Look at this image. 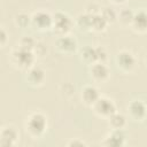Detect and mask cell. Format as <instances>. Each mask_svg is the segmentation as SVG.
<instances>
[{
    "mask_svg": "<svg viewBox=\"0 0 147 147\" xmlns=\"http://www.w3.org/2000/svg\"><path fill=\"white\" fill-rule=\"evenodd\" d=\"M101 15L106 18L108 24H111V23L116 22L117 17H118V13H116L111 7H103L101 9Z\"/></svg>",
    "mask_w": 147,
    "mask_h": 147,
    "instance_id": "20",
    "label": "cell"
},
{
    "mask_svg": "<svg viewBox=\"0 0 147 147\" xmlns=\"http://www.w3.org/2000/svg\"><path fill=\"white\" fill-rule=\"evenodd\" d=\"M67 146H69V147H83V146H87V142L80 138H75V139H71L70 141H68Z\"/></svg>",
    "mask_w": 147,
    "mask_h": 147,
    "instance_id": "25",
    "label": "cell"
},
{
    "mask_svg": "<svg viewBox=\"0 0 147 147\" xmlns=\"http://www.w3.org/2000/svg\"><path fill=\"white\" fill-rule=\"evenodd\" d=\"M131 28L138 33L147 32V10L140 9L138 11H134Z\"/></svg>",
    "mask_w": 147,
    "mask_h": 147,
    "instance_id": "14",
    "label": "cell"
},
{
    "mask_svg": "<svg viewBox=\"0 0 147 147\" xmlns=\"http://www.w3.org/2000/svg\"><path fill=\"white\" fill-rule=\"evenodd\" d=\"M92 110L96 116L103 119H108L113 114L117 111V107L111 99L107 96H100L98 101L92 106Z\"/></svg>",
    "mask_w": 147,
    "mask_h": 147,
    "instance_id": "4",
    "label": "cell"
},
{
    "mask_svg": "<svg viewBox=\"0 0 147 147\" xmlns=\"http://www.w3.org/2000/svg\"><path fill=\"white\" fill-rule=\"evenodd\" d=\"M7 41H8V33L5 29V26H1V29H0V46L5 47Z\"/></svg>",
    "mask_w": 147,
    "mask_h": 147,
    "instance_id": "26",
    "label": "cell"
},
{
    "mask_svg": "<svg viewBox=\"0 0 147 147\" xmlns=\"http://www.w3.org/2000/svg\"><path fill=\"white\" fill-rule=\"evenodd\" d=\"M101 96L99 90L94 86V85H85L82 91H80V99H82V102L87 106V107H91L98 101V99Z\"/></svg>",
    "mask_w": 147,
    "mask_h": 147,
    "instance_id": "13",
    "label": "cell"
},
{
    "mask_svg": "<svg viewBox=\"0 0 147 147\" xmlns=\"http://www.w3.org/2000/svg\"><path fill=\"white\" fill-rule=\"evenodd\" d=\"M96 60L98 62H106L108 59V52L103 46H95Z\"/></svg>",
    "mask_w": 147,
    "mask_h": 147,
    "instance_id": "23",
    "label": "cell"
},
{
    "mask_svg": "<svg viewBox=\"0 0 147 147\" xmlns=\"http://www.w3.org/2000/svg\"><path fill=\"white\" fill-rule=\"evenodd\" d=\"M101 7L98 5V3H94V2H92V3H88L87 6H86V8H85V11L87 13V14H90V15H95V14H99V13H101Z\"/></svg>",
    "mask_w": 147,
    "mask_h": 147,
    "instance_id": "24",
    "label": "cell"
},
{
    "mask_svg": "<svg viewBox=\"0 0 147 147\" xmlns=\"http://www.w3.org/2000/svg\"><path fill=\"white\" fill-rule=\"evenodd\" d=\"M129 117L136 122H142L147 118V106L141 100H132L127 103Z\"/></svg>",
    "mask_w": 147,
    "mask_h": 147,
    "instance_id": "9",
    "label": "cell"
},
{
    "mask_svg": "<svg viewBox=\"0 0 147 147\" xmlns=\"http://www.w3.org/2000/svg\"><path fill=\"white\" fill-rule=\"evenodd\" d=\"M107 121H108V124H109L110 130H124L125 126H126V124H127L126 117L123 114L118 113V111H116L115 114H113Z\"/></svg>",
    "mask_w": 147,
    "mask_h": 147,
    "instance_id": "16",
    "label": "cell"
},
{
    "mask_svg": "<svg viewBox=\"0 0 147 147\" xmlns=\"http://www.w3.org/2000/svg\"><path fill=\"white\" fill-rule=\"evenodd\" d=\"M133 15H134V11H132L131 9H126L125 8V9H122L118 13L117 20L121 22V24L131 26V23H132V20H133Z\"/></svg>",
    "mask_w": 147,
    "mask_h": 147,
    "instance_id": "19",
    "label": "cell"
},
{
    "mask_svg": "<svg viewBox=\"0 0 147 147\" xmlns=\"http://www.w3.org/2000/svg\"><path fill=\"white\" fill-rule=\"evenodd\" d=\"M115 62L117 68L125 74L132 72L137 68V59L134 54L126 49H122L116 54Z\"/></svg>",
    "mask_w": 147,
    "mask_h": 147,
    "instance_id": "5",
    "label": "cell"
},
{
    "mask_svg": "<svg viewBox=\"0 0 147 147\" xmlns=\"http://www.w3.org/2000/svg\"><path fill=\"white\" fill-rule=\"evenodd\" d=\"M31 25L39 31L51 30L53 26V14L46 10H37L31 15Z\"/></svg>",
    "mask_w": 147,
    "mask_h": 147,
    "instance_id": "8",
    "label": "cell"
},
{
    "mask_svg": "<svg viewBox=\"0 0 147 147\" xmlns=\"http://www.w3.org/2000/svg\"><path fill=\"white\" fill-rule=\"evenodd\" d=\"M36 54L33 51L16 46L9 54V62L13 67L20 70H28L34 64Z\"/></svg>",
    "mask_w": 147,
    "mask_h": 147,
    "instance_id": "2",
    "label": "cell"
},
{
    "mask_svg": "<svg viewBox=\"0 0 147 147\" xmlns=\"http://www.w3.org/2000/svg\"><path fill=\"white\" fill-rule=\"evenodd\" d=\"M145 64H146V67H147V53H146V55H145Z\"/></svg>",
    "mask_w": 147,
    "mask_h": 147,
    "instance_id": "28",
    "label": "cell"
},
{
    "mask_svg": "<svg viewBox=\"0 0 147 147\" xmlns=\"http://www.w3.org/2000/svg\"><path fill=\"white\" fill-rule=\"evenodd\" d=\"M36 45H37V42H36V40H34L32 37H23V38L18 41V44H17V46H20V47H22V48H25V49L33 51V52H34Z\"/></svg>",
    "mask_w": 147,
    "mask_h": 147,
    "instance_id": "22",
    "label": "cell"
},
{
    "mask_svg": "<svg viewBox=\"0 0 147 147\" xmlns=\"http://www.w3.org/2000/svg\"><path fill=\"white\" fill-rule=\"evenodd\" d=\"M47 116L41 111H33L29 114L24 121L25 132L32 139H40L47 131Z\"/></svg>",
    "mask_w": 147,
    "mask_h": 147,
    "instance_id": "1",
    "label": "cell"
},
{
    "mask_svg": "<svg viewBox=\"0 0 147 147\" xmlns=\"http://www.w3.org/2000/svg\"><path fill=\"white\" fill-rule=\"evenodd\" d=\"M75 25L80 31H92V15L87 14L86 11L78 14L75 18Z\"/></svg>",
    "mask_w": 147,
    "mask_h": 147,
    "instance_id": "15",
    "label": "cell"
},
{
    "mask_svg": "<svg viewBox=\"0 0 147 147\" xmlns=\"http://www.w3.org/2000/svg\"><path fill=\"white\" fill-rule=\"evenodd\" d=\"M75 26V20L67 14L65 11L57 10L53 14V26L52 30L57 34V36H64L69 34Z\"/></svg>",
    "mask_w": 147,
    "mask_h": 147,
    "instance_id": "3",
    "label": "cell"
},
{
    "mask_svg": "<svg viewBox=\"0 0 147 147\" xmlns=\"http://www.w3.org/2000/svg\"><path fill=\"white\" fill-rule=\"evenodd\" d=\"M110 1L114 2V3H116V5H121V3L126 2V0H110Z\"/></svg>",
    "mask_w": 147,
    "mask_h": 147,
    "instance_id": "27",
    "label": "cell"
},
{
    "mask_svg": "<svg viewBox=\"0 0 147 147\" xmlns=\"http://www.w3.org/2000/svg\"><path fill=\"white\" fill-rule=\"evenodd\" d=\"M20 141V132L13 124H7L0 130V146L14 147Z\"/></svg>",
    "mask_w": 147,
    "mask_h": 147,
    "instance_id": "6",
    "label": "cell"
},
{
    "mask_svg": "<svg viewBox=\"0 0 147 147\" xmlns=\"http://www.w3.org/2000/svg\"><path fill=\"white\" fill-rule=\"evenodd\" d=\"M107 26H108V22L101 15V13L92 15V31L102 32L107 29Z\"/></svg>",
    "mask_w": 147,
    "mask_h": 147,
    "instance_id": "18",
    "label": "cell"
},
{
    "mask_svg": "<svg viewBox=\"0 0 147 147\" xmlns=\"http://www.w3.org/2000/svg\"><path fill=\"white\" fill-rule=\"evenodd\" d=\"M55 47L62 54H72L78 49V42L72 36L64 34L57 37L55 40Z\"/></svg>",
    "mask_w": 147,
    "mask_h": 147,
    "instance_id": "11",
    "label": "cell"
},
{
    "mask_svg": "<svg viewBox=\"0 0 147 147\" xmlns=\"http://www.w3.org/2000/svg\"><path fill=\"white\" fill-rule=\"evenodd\" d=\"M79 56H80V60L88 65L94 63V62H98L96 53H95V46H90V45L84 46L79 51Z\"/></svg>",
    "mask_w": 147,
    "mask_h": 147,
    "instance_id": "17",
    "label": "cell"
},
{
    "mask_svg": "<svg viewBox=\"0 0 147 147\" xmlns=\"http://www.w3.org/2000/svg\"><path fill=\"white\" fill-rule=\"evenodd\" d=\"M26 83L32 87H39L45 83L46 79V71L40 65L33 64L26 70L25 74Z\"/></svg>",
    "mask_w": 147,
    "mask_h": 147,
    "instance_id": "10",
    "label": "cell"
},
{
    "mask_svg": "<svg viewBox=\"0 0 147 147\" xmlns=\"http://www.w3.org/2000/svg\"><path fill=\"white\" fill-rule=\"evenodd\" d=\"M126 133L124 130H110L103 138L101 145L107 147H121L126 144Z\"/></svg>",
    "mask_w": 147,
    "mask_h": 147,
    "instance_id": "12",
    "label": "cell"
},
{
    "mask_svg": "<svg viewBox=\"0 0 147 147\" xmlns=\"http://www.w3.org/2000/svg\"><path fill=\"white\" fill-rule=\"evenodd\" d=\"M15 24L20 28H26L29 24H31V15L26 13H18L15 16Z\"/></svg>",
    "mask_w": 147,
    "mask_h": 147,
    "instance_id": "21",
    "label": "cell"
},
{
    "mask_svg": "<svg viewBox=\"0 0 147 147\" xmlns=\"http://www.w3.org/2000/svg\"><path fill=\"white\" fill-rule=\"evenodd\" d=\"M88 75L94 83H106L110 77V69L106 62H94L88 65Z\"/></svg>",
    "mask_w": 147,
    "mask_h": 147,
    "instance_id": "7",
    "label": "cell"
}]
</instances>
